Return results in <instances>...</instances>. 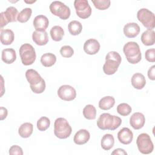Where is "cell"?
<instances>
[{"instance_id": "obj_1", "label": "cell", "mask_w": 155, "mask_h": 155, "mask_svg": "<svg viewBox=\"0 0 155 155\" xmlns=\"http://www.w3.org/2000/svg\"><path fill=\"white\" fill-rule=\"evenodd\" d=\"M25 77L30 84L32 91L36 94H40L45 89V82L37 71L33 69H28L25 72Z\"/></svg>"}, {"instance_id": "obj_2", "label": "cell", "mask_w": 155, "mask_h": 155, "mask_svg": "<svg viewBox=\"0 0 155 155\" xmlns=\"http://www.w3.org/2000/svg\"><path fill=\"white\" fill-rule=\"evenodd\" d=\"M121 124L122 120L119 117L107 113L101 114L97 120V126L102 130L113 131L119 127Z\"/></svg>"}, {"instance_id": "obj_3", "label": "cell", "mask_w": 155, "mask_h": 155, "mask_svg": "<svg viewBox=\"0 0 155 155\" xmlns=\"http://www.w3.org/2000/svg\"><path fill=\"white\" fill-rule=\"evenodd\" d=\"M122 58L119 53L115 51H111L105 56V62L103 65V71L107 75L114 74L121 63Z\"/></svg>"}, {"instance_id": "obj_4", "label": "cell", "mask_w": 155, "mask_h": 155, "mask_svg": "<svg viewBox=\"0 0 155 155\" xmlns=\"http://www.w3.org/2000/svg\"><path fill=\"white\" fill-rule=\"evenodd\" d=\"M123 51L127 60L132 64H137L142 59V54L139 45L136 42L130 41L126 43L124 47Z\"/></svg>"}, {"instance_id": "obj_5", "label": "cell", "mask_w": 155, "mask_h": 155, "mask_svg": "<svg viewBox=\"0 0 155 155\" xmlns=\"http://www.w3.org/2000/svg\"><path fill=\"white\" fill-rule=\"evenodd\" d=\"M72 132V128L68 121L63 117L57 118L54 123V134L59 139L68 137Z\"/></svg>"}, {"instance_id": "obj_6", "label": "cell", "mask_w": 155, "mask_h": 155, "mask_svg": "<svg viewBox=\"0 0 155 155\" xmlns=\"http://www.w3.org/2000/svg\"><path fill=\"white\" fill-rule=\"evenodd\" d=\"M22 63L24 65H30L36 60V54L34 47L30 44H22L19 50Z\"/></svg>"}, {"instance_id": "obj_7", "label": "cell", "mask_w": 155, "mask_h": 155, "mask_svg": "<svg viewBox=\"0 0 155 155\" xmlns=\"http://www.w3.org/2000/svg\"><path fill=\"white\" fill-rule=\"evenodd\" d=\"M49 8L53 15L58 16L63 20H66L69 18L71 14L70 8L61 1H55L52 2Z\"/></svg>"}, {"instance_id": "obj_8", "label": "cell", "mask_w": 155, "mask_h": 155, "mask_svg": "<svg viewBox=\"0 0 155 155\" xmlns=\"http://www.w3.org/2000/svg\"><path fill=\"white\" fill-rule=\"evenodd\" d=\"M136 144L139 151L143 154H150L153 151V143L147 133L140 134L137 138Z\"/></svg>"}, {"instance_id": "obj_9", "label": "cell", "mask_w": 155, "mask_h": 155, "mask_svg": "<svg viewBox=\"0 0 155 155\" xmlns=\"http://www.w3.org/2000/svg\"><path fill=\"white\" fill-rule=\"evenodd\" d=\"M139 22L148 30H153L155 27V16L154 13L147 8H140L137 13Z\"/></svg>"}, {"instance_id": "obj_10", "label": "cell", "mask_w": 155, "mask_h": 155, "mask_svg": "<svg viewBox=\"0 0 155 155\" xmlns=\"http://www.w3.org/2000/svg\"><path fill=\"white\" fill-rule=\"evenodd\" d=\"M74 7L78 16L81 19H87L91 15V8L87 0H75Z\"/></svg>"}, {"instance_id": "obj_11", "label": "cell", "mask_w": 155, "mask_h": 155, "mask_svg": "<svg viewBox=\"0 0 155 155\" xmlns=\"http://www.w3.org/2000/svg\"><path fill=\"white\" fill-rule=\"evenodd\" d=\"M18 11L16 8L14 7H8L5 12H1V28L5 26L8 23L16 22L18 16Z\"/></svg>"}, {"instance_id": "obj_12", "label": "cell", "mask_w": 155, "mask_h": 155, "mask_svg": "<svg viewBox=\"0 0 155 155\" xmlns=\"http://www.w3.org/2000/svg\"><path fill=\"white\" fill-rule=\"evenodd\" d=\"M58 97L65 101H71L76 97V90L69 85H61L58 90Z\"/></svg>"}, {"instance_id": "obj_13", "label": "cell", "mask_w": 155, "mask_h": 155, "mask_svg": "<svg viewBox=\"0 0 155 155\" xmlns=\"http://www.w3.org/2000/svg\"><path fill=\"white\" fill-rule=\"evenodd\" d=\"M100 50V44L95 39H89L87 40L84 44V51L90 55L96 54Z\"/></svg>"}, {"instance_id": "obj_14", "label": "cell", "mask_w": 155, "mask_h": 155, "mask_svg": "<svg viewBox=\"0 0 155 155\" xmlns=\"http://www.w3.org/2000/svg\"><path fill=\"white\" fill-rule=\"evenodd\" d=\"M145 122V117L144 115L140 112L133 113L130 119V124L135 130L142 128Z\"/></svg>"}, {"instance_id": "obj_15", "label": "cell", "mask_w": 155, "mask_h": 155, "mask_svg": "<svg viewBox=\"0 0 155 155\" xmlns=\"http://www.w3.org/2000/svg\"><path fill=\"white\" fill-rule=\"evenodd\" d=\"M33 24L36 31H45L49 24L48 18L42 15L36 16L33 21Z\"/></svg>"}, {"instance_id": "obj_16", "label": "cell", "mask_w": 155, "mask_h": 155, "mask_svg": "<svg viewBox=\"0 0 155 155\" xmlns=\"http://www.w3.org/2000/svg\"><path fill=\"white\" fill-rule=\"evenodd\" d=\"M123 31L126 37L133 38L139 35L140 32V27L136 22H129L125 25Z\"/></svg>"}, {"instance_id": "obj_17", "label": "cell", "mask_w": 155, "mask_h": 155, "mask_svg": "<svg viewBox=\"0 0 155 155\" xmlns=\"http://www.w3.org/2000/svg\"><path fill=\"white\" fill-rule=\"evenodd\" d=\"M117 138L122 144L128 145L133 140V133L128 128L124 127L118 132Z\"/></svg>"}, {"instance_id": "obj_18", "label": "cell", "mask_w": 155, "mask_h": 155, "mask_svg": "<svg viewBox=\"0 0 155 155\" xmlns=\"http://www.w3.org/2000/svg\"><path fill=\"white\" fill-rule=\"evenodd\" d=\"M90 134L85 129H81L78 131L74 136L73 141L77 145H84L90 139Z\"/></svg>"}, {"instance_id": "obj_19", "label": "cell", "mask_w": 155, "mask_h": 155, "mask_svg": "<svg viewBox=\"0 0 155 155\" xmlns=\"http://www.w3.org/2000/svg\"><path fill=\"white\" fill-rule=\"evenodd\" d=\"M32 39L34 42L38 45H45L48 42V37L47 31H35L32 34Z\"/></svg>"}, {"instance_id": "obj_20", "label": "cell", "mask_w": 155, "mask_h": 155, "mask_svg": "<svg viewBox=\"0 0 155 155\" xmlns=\"http://www.w3.org/2000/svg\"><path fill=\"white\" fill-rule=\"evenodd\" d=\"M1 59L5 64H12L16 59V53L15 50L12 48L4 49L2 51Z\"/></svg>"}, {"instance_id": "obj_21", "label": "cell", "mask_w": 155, "mask_h": 155, "mask_svg": "<svg viewBox=\"0 0 155 155\" xmlns=\"http://www.w3.org/2000/svg\"><path fill=\"white\" fill-rule=\"evenodd\" d=\"M15 34L10 29H1L0 40L1 44L3 45H10L14 41Z\"/></svg>"}, {"instance_id": "obj_22", "label": "cell", "mask_w": 155, "mask_h": 155, "mask_svg": "<svg viewBox=\"0 0 155 155\" xmlns=\"http://www.w3.org/2000/svg\"><path fill=\"white\" fill-rule=\"evenodd\" d=\"M131 85L137 90L142 89L146 84V79L145 76L140 73H134L131 79Z\"/></svg>"}, {"instance_id": "obj_23", "label": "cell", "mask_w": 155, "mask_h": 155, "mask_svg": "<svg viewBox=\"0 0 155 155\" xmlns=\"http://www.w3.org/2000/svg\"><path fill=\"white\" fill-rule=\"evenodd\" d=\"M141 41L147 46L153 45L155 42V32L153 30H147L141 35Z\"/></svg>"}, {"instance_id": "obj_24", "label": "cell", "mask_w": 155, "mask_h": 155, "mask_svg": "<svg viewBox=\"0 0 155 155\" xmlns=\"http://www.w3.org/2000/svg\"><path fill=\"white\" fill-rule=\"evenodd\" d=\"M33 131V125L30 122H25L22 124L18 129V133L21 137H29Z\"/></svg>"}, {"instance_id": "obj_25", "label": "cell", "mask_w": 155, "mask_h": 155, "mask_svg": "<svg viewBox=\"0 0 155 155\" xmlns=\"http://www.w3.org/2000/svg\"><path fill=\"white\" fill-rule=\"evenodd\" d=\"M115 104V99L113 96H107L101 98L99 102V107L103 110H108L111 108Z\"/></svg>"}, {"instance_id": "obj_26", "label": "cell", "mask_w": 155, "mask_h": 155, "mask_svg": "<svg viewBox=\"0 0 155 155\" xmlns=\"http://www.w3.org/2000/svg\"><path fill=\"white\" fill-rule=\"evenodd\" d=\"M56 61V56L51 53H46L42 55L41 62L45 67H50L53 65Z\"/></svg>"}, {"instance_id": "obj_27", "label": "cell", "mask_w": 155, "mask_h": 155, "mask_svg": "<svg viewBox=\"0 0 155 155\" xmlns=\"http://www.w3.org/2000/svg\"><path fill=\"white\" fill-rule=\"evenodd\" d=\"M114 139L112 134H105L103 136L101 139V145L102 149L104 150H110L114 145Z\"/></svg>"}, {"instance_id": "obj_28", "label": "cell", "mask_w": 155, "mask_h": 155, "mask_svg": "<svg viewBox=\"0 0 155 155\" xmlns=\"http://www.w3.org/2000/svg\"><path fill=\"white\" fill-rule=\"evenodd\" d=\"M50 33L51 39L54 41H61L64 35V31L63 28L59 25L53 26L51 28Z\"/></svg>"}, {"instance_id": "obj_29", "label": "cell", "mask_w": 155, "mask_h": 155, "mask_svg": "<svg viewBox=\"0 0 155 155\" xmlns=\"http://www.w3.org/2000/svg\"><path fill=\"white\" fill-rule=\"evenodd\" d=\"M68 29L71 35L76 36L81 33L82 30V25L80 22L74 20L68 24Z\"/></svg>"}, {"instance_id": "obj_30", "label": "cell", "mask_w": 155, "mask_h": 155, "mask_svg": "<svg viewBox=\"0 0 155 155\" xmlns=\"http://www.w3.org/2000/svg\"><path fill=\"white\" fill-rule=\"evenodd\" d=\"M83 115L84 117L88 120H93L96 118V108L91 104L87 105L83 109Z\"/></svg>"}, {"instance_id": "obj_31", "label": "cell", "mask_w": 155, "mask_h": 155, "mask_svg": "<svg viewBox=\"0 0 155 155\" xmlns=\"http://www.w3.org/2000/svg\"><path fill=\"white\" fill-rule=\"evenodd\" d=\"M32 13V10L31 8H25L18 14L17 21L21 23H24L28 21L30 18Z\"/></svg>"}, {"instance_id": "obj_32", "label": "cell", "mask_w": 155, "mask_h": 155, "mask_svg": "<svg viewBox=\"0 0 155 155\" xmlns=\"http://www.w3.org/2000/svg\"><path fill=\"white\" fill-rule=\"evenodd\" d=\"M50 125V119L45 116H42L37 121V128L41 131H44L47 130Z\"/></svg>"}, {"instance_id": "obj_33", "label": "cell", "mask_w": 155, "mask_h": 155, "mask_svg": "<svg viewBox=\"0 0 155 155\" xmlns=\"http://www.w3.org/2000/svg\"><path fill=\"white\" fill-rule=\"evenodd\" d=\"M117 113L123 116H127L130 114L131 112V107L130 105L126 103H121L119 104L117 107Z\"/></svg>"}, {"instance_id": "obj_34", "label": "cell", "mask_w": 155, "mask_h": 155, "mask_svg": "<svg viewBox=\"0 0 155 155\" xmlns=\"http://www.w3.org/2000/svg\"><path fill=\"white\" fill-rule=\"evenodd\" d=\"M94 6L98 10H104L110 7L111 2L110 0H92Z\"/></svg>"}, {"instance_id": "obj_35", "label": "cell", "mask_w": 155, "mask_h": 155, "mask_svg": "<svg viewBox=\"0 0 155 155\" xmlns=\"http://www.w3.org/2000/svg\"><path fill=\"white\" fill-rule=\"evenodd\" d=\"M60 53L64 58H70L74 54V50L69 45H64L60 49Z\"/></svg>"}, {"instance_id": "obj_36", "label": "cell", "mask_w": 155, "mask_h": 155, "mask_svg": "<svg viewBox=\"0 0 155 155\" xmlns=\"http://www.w3.org/2000/svg\"><path fill=\"white\" fill-rule=\"evenodd\" d=\"M145 57L147 61L150 62H155V49L154 48L148 49L145 53Z\"/></svg>"}, {"instance_id": "obj_37", "label": "cell", "mask_w": 155, "mask_h": 155, "mask_svg": "<svg viewBox=\"0 0 155 155\" xmlns=\"http://www.w3.org/2000/svg\"><path fill=\"white\" fill-rule=\"evenodd\" d=\"M8 153L10 155H22L23 154V151L22 149L21 148V147H20L18 145H12L10 149H9V151Z\"/></svg>"}, {"instance_id": "obj_38", "label": "cell", "mask_w": 155, "mask_h": 155, "mask_svg": "<svg viewBox=\"0 0 155 155\" xmlns=\"http://www.w3.org/2000/svg\"><path fill=\"white\" fill-rule=\"evenodd\" d=\"M155 65H152L148 71V78L152 81L155 80Z\"/></svg>"}, {"instance_id": "obj_39", "label": "cell", "mask_w": 155, "mask_h": 155, "mask_svg": "<svg viewBox=\"0 0 155 155\" xmlns=\"http://www.w3.org/2000/svg\"><path fill=\"white\" fill-rule=\"evenodd\" d=\"M8 114V111L6 108L1 107L0 108V119L1 120H2L5 119Z\"/></svg>"}, {"instance_id": "obj_40", "label": "cell", "mask_w": 155, "mask_h": 155, "mask_svg": "<svg viewBox=\"0 0 155 155\" xmlns=\"http://www.w3.org/2000/svg\"><path fill=\"white\" fill-rule=\"evenodd\" d=\"M111 154L113 155H116V154H120V155H127V153L122 148H116L115 149L112 153H111Z\"/></svg>"}, {"instance_id": "obj_41", "label": "cell", "mask_w": 155, "mask_h": 155, "mask_svg": "<svg viewBox=\"0 0 155 155\" xmlns=\"http://www.w3.org/2000/svg\"><path fill=\"white\" fill-rule=\"evenodd\" d=\"M25 1V2H26V3H29V4H31V3H33V2H36V1H32V2H30V1Z\"/></svg>"}]
</instances>
